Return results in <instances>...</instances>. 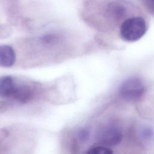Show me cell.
Here are the masks:
<instances>
[{"instance_id":"6da1fadb","label":"cell","mask_w":154,"mask_h":154,"mask_svg":"<svg viewBox=\"0 0 154 154\" xmlns=\"http://www.w3.org/2000/svg\"><path fill=\"white\" fill-rule=\"evenodd\" d=\"M147 26L145 20L140 16L129 17L125 20L120 28L121 37L127 42H135L146 33Z\"/></svg>"},{"instance_id":"7a4b0ae2","label":"cell","mask_w":154,"mask_h":154,"mask_svg":"<svg viewBox=\"0 0 154 154\" xmlns=\"http://www.w3.org/2000/svg\"><path fill=\"white\" fill-rule=\"evenodd\" d=\"M145 86L140 79L135 77L128 78L120 85L119 94L120 97L128 102L139 100L144 94Z\"/></svg>"},{"instance_id":"3957f363","label":"cell","mask_w":154,"mask_h":154,"mask_svg":"<svg viewBox=\"0 0 154 154\" xmlns=\"http://www.w3.org/2000/svg\"><path fill=\"white\" fill-rule=\"evenodd\" d=\"M123 137L121 129L114 124H107L101 126L96 133V140L106 146H114L119 144Z\"/></svg>"},{"instance_id":"277c9868","label":"cell","mask_w":154,"mask_h":154,"mask_svg":"<svg viewBox=\"0 0 154 154\" xmlns=\"http://www.w3.org/2000/svg\"><path fill=\"white\" fill-rule=\"evenodd\" d=\"M17 84L10 76L0 77V97L12 98Z\"/></svg>"},{"instance_id":"5b68a950","label":"cell","mask_w":154,"mask_h":154,"mask_svg":"<svg viewBox=\"0 0 154 154\" xmlns=\"http://www.w3.org/2000/svg\"><path fill=\"white\" fill-rule=\"evenodd\" d=\"M16 61V54L12 47L9 45H0V66L9 67Z\"/></svg>"},{"instance_id":"8992f818","label":"cell","mask_w":154,"mask_h":154,"mask_svg":"<svg viewBox=\"0 0 154 154\" xmlns=\"http://www.w3.org/2000/svg\"><path fill=\"white\" fill-rule=\"evenodd\" d=\"M33 95L32 89L29 85L17 84L12 98L20 103H26L32 99Z\"/></svg>"},{"instance_id":"52a82bcc","label":"cell","mask_w":154,"mask_h":154,"mask_svg":"<svg viewBox=\"0 0 154 154\" xmlns=\"http://www.w3.org/2000/svg\"><path fill=\"white\" fill-rule=\"evenodd\" d=\"M87 153L90 154H111L113 152L109 147H108V146L100 144L91 147L90 149H88Z\"/></svg>"},{"instance_id":"ba28073f","label":"cell","mask_w":154,"mask_h":154,"mask_svg":"<svg viewBox=\"0 0 154 154\" xmlns=\"http://www.w3.org/2000/svg\"><path fill=\"white\" fill-rule=\"evenodd\" d=\"M57 39H58L57 36L52 34L45 35L41 38L42 42L47 45L54 43L57 40Z\"/></svg>"},{"instance_id":"9c48e42d","label":"cell","mask_w":154,"mask_h":154,"mask_svg":"<svg viewBox=\"0 0 154 154\" xmlns=\"http://www.w3.org/2000/svg\"><path fill=\"white\" fill-rule=\"evenodd\" d=\"M90 133L88 129H82L78 132V138L82 141H85L89 138Z\"/></svg>"},{"instance_id":"30bf717a","label":"cell","mask_w":154,"mask_h":154,"mask_svg":"<svg viewBox=\"0 0 154 154\" xmlns=\"http://www.w3.org/2000/svg\"><path fill=\"white\" fill-rule=\"evenodd\" d=\"M149 10L154 14V0H144Z\"/></svg>"}]
</instances>
